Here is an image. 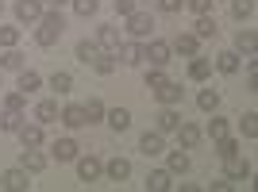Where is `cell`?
I'll list each match as a JSON object with an SVG mask.
<instances>
[{
  "mask_svg": "<svg viewBox=\"0 0 258 192\" xmlns=\"http://www.w3.org/2000/svg\"><path fill=\"white\" fill-rule=\"evenodd\" d=\"M62 31H66L62 12L50 8V12H43V16H39V27H35V43H39V46H54L58 39H62Z\"/></svg>",
  "mask_w": 258,
  "mask_h": 192,
  "instance_id": "6da1fadb",
  "label": "cell"
},
{
  "mask_svg": "<svg viewBox=\"0 0 258 192\" xmlns=\"http://www.w3.org/2000/svg\"><path fill=\"white\" fill-rule=\"evenodd\" d=\"M74 161H77V177H81L85 184H93V181H100V177H104V161L93 158V154H89V158H81V154H77Z\"/></svg>",
  "mask_w": 258,
  "mask_h": 192,
  "instance_id": "7a4b0ae2",
  "label": "cell"
},
{
  "mask_svg": "<svg viewBox=\"0 0 258 192\" xmlns=\"http://www.w3.org/2000/svg\"><path fill=\"white\" fill-rule=\"evenodd\" d=\"M127 31L135 35V39H147V35L154 31V16H151V12H139V8H135V12L127 16Z\"/></svg>",
  "mask_w": 258,
  "mask_h": 192,
  "instance_id": "3957f363",
  "label": "cell"
},
{
  "mask_svg": "<svg viewBox=\"0 0 258 192\" xmlns=\"http://www.w3.org/2000/svg\"><path fill=\"white\" fill-rule=\"evenodd\" d=\"M154 96H158V104H170V108H177V104H181V96H185V88L177 85V81H162V85L154 88Z\"/></svg>",
  "mask_w": 258,
  "mask_h": 192,
  "instance_id": "277c9868",
  "label": "cell"
},
{
  "mask_svg": "<svg viewBox=\"0 0 258 192\" xmlns=\"http://www.w3.org/2000/svg\"><path fill=\"white\" fill-rule=\"evenodd\" d=\"M43 16V0H16V20L20 23H39Z\"/></svg>",
  "mask_w": 258,
  "mask_h": 192,
  "instance_id": "5b68a950",
  "label": "cell"
},
{
  "mask_svg": "<svg viewBox=\"0 0 258 192\" xmlns=\"http://www.w3.org/2000/svg\"><path fill=\"white\" fill-rule=\"evenodd\" d=\"M58 119H62L70 131H81V127H89V119H85V108L81 104H70V108H62L58 112Z\"/></svg>",
  "mask_w": 258,
  "mask_h": 192,
  "instance_id": "8992f818",
  "label": "cell"
},
{
  "mask_svg": "<svg viewBox=\"0 0 258 192\" xmlns=\"http://www.w3.org/2000/svg\"><path fill=\"white\" fill-rule=\"evenodd\" d=\"M20 169H27V173H43V169H46V158L39 154V146H23V154H20Z\"/></svg>",
  "mask_w": 258,
  "mask_h": 192,
  "instance_id": "52a82bcc",
  "label": "cell"
},
{
  "mask_svg": "<svg viewBox=\"0 0 258 192\" xmlns=\"http://www.w3.org/2000/svg\"><path fill=\"white\" fill-rule=\"evenodd\" d=\"M139 154H147V158H158V154H166V142H162V131H147L139 139Z\"/></svg>",
  "mask_w": 258,
  "mask_h": 192,
  "instance_id": "ba28073f",
  "label": "cell"
},
{
  "mask_svg": "<svg viewBox=\"0 0 258 192\" xmlns=\"http://www.w3.org/2000/svg\"><path fill=\"white\" fill-rule=\"evenodd\" d=\"M170 54V43H162V39H151V46H143V58H151V65H166Z\"/></svg>",
  "mask_w": 258,
  "mask_h": 192,
  "instance_id": "9c48e42d",
  "label": "cell"
},
{
  "mask_svg": "<svg viewBox=\"0 0 258 192\" xmlns=\"http://www.w3.org/2000/svg\"><path fill=\"white\" fill-rule=\"evenodd\" d=\"M27 169H8L4 177H0V188H8V192H27Z\"/></svg>",
  "mask_w": 258,
  "mask_h": 192,
  "instance_id": "30bf717a",
  "label": "cell"
},
{
  "mask_svg": "<svg viewBox=\"0 0 258 192\" xmlns=\"http://www.w3.org/2000/svg\"><path fill=\"white\" fill-rule=\"evenodd\" d=\"M170 50L185 54V58H193V54L201 50V39H197V35H189V31H181V35H177V39L170 43Z\"/></svg>",
  "mask_w": 258,
  "mask_h": 192,
  "instance_id": "8fae6325",
  "label": "cell"
},
{
  "mask_svg": "<svg viewBox=\"0 0 258 192\" xmlns=\"http://www.w3.org/2000/svg\"><path fill=\"white\" fill-rule=\"evenodd\" d=\"M16 135H20L23 146H43V139H46V135H43V123H23Z\"/></svg>",
  "mask_w": 258,
  "mask_h": 192,
  "instance_id": "7c38bea8",
  "label": "cell"
},
{
  "mask_svg": "<svg viewBox=\"0 0 258 192\" xmlns=\"http://www.w3.org/2000/svg\"><path fill=\"white\" fill-rule=\"evenodd\" d=\"M227 161V181H247L250 177V161H243L239 154H231V158H224Z\"/></svg>",
  "mask_w": 258,
  "mask_h": 192,
  "instance_id": "4fadbf2b",
  "label": "cell"
},
{
  "mask_svg": "<svg viewBox=\"0 0 258 192\" xmlns=\"http://www.w3.org/2000/svg\"><path fill=\"white\" fill-rule=\"evenodd\" d=\"M104 173H108V181H119V184H123V181L131 177V161H127V158H112V161L104 165Z\"/></svg>",
  "mask_w": 258,
  "mask_h": 192,
  "instance_id": "5bb4252c",
  "label": "cell"
},
{
  "mask_svg": "<svg viewBox=\"0 0 258 192\" xmlns=\"http://www.w3.org/2000/svg\"><path fill=\"white\" fill-rule=\"evenodd\" d=\"M177 123H181V112H173L170 104H162V112H158V127H154V131L170 135V131H177Z\"/></svg>",
  "mask_w": 258,
  "mask_h": 192,
  "instance_id": "9a60e30c",
  "label": "cell"
},
{
  "mask_svg": "<svg viewBox=\"0 0 258 192\" xmlns=\"http://www.w3.org/2000/svg\"><path fill=\"white\" fill-rule=\"evenodd\" d=\"M170 184H173L170 169H151V173H147V188H151V192H166Z\"/></svg>",
  "mask_w": 258,
  "mask_h": 192,
  "instance_id": "2e32d148",
  "label": "cell"
},
{
  "mask_svg": "<svg viewBox=\"0 0 258 192\" xmlns=\"http://www.w3.org/2000/svg\"><path fill=\"white\" fill-rule=\"evenodd\" d=\"M35 123H58V100H39V108H35Z\"/></svg>",
  "mask_w": 258,
  "mask_h": 192,
  "instance_id": "e0dca14e",
  "label": "cell"
},
{
  "mask_svg": "<svg viewBox=\"0 0 258 192\" xmlns=\"http://www.w3.org/2000/svg\"><path fill=\"white\" fill-rule=\"evenodd\" d=\"M50 150H54V158H58V161H74L77 154H81V146H77L74 139H58Z\"/></svg>",
  "mask_w": 258,
  "mask_h": 192,
  "instance_id": "ac0fdd59",
  "label": "cell"
},
{
  "mask_svg": "<svg viewBox=\"0 0 258 192\" xmlns=\"http://www.w3.org/2000/svg\"><path fill=\"white\" fill-rule=\"evenodd\" d=\"M116 54H119V62H123V65H139L143 62V46L139 43H119Z\"/></svg>",
  "mask_w": 258,
  "mask_h": 192,
  "instance_id": "d6986e66",
  "label": "cell"
},
{
  "mask_svg": "<svg viewBox=\"0 0 258 192\" xmlns=\"http://www.w3.org/2000/svg\"><path fill=\"white\" fill-rule=\"evenodd\" d=\"M97 46H100V50H108V54H116V46H119V27H100V31H97Z\"/></svg>",
  "mask_w": 258,
  "mask_h": 192,
  "instance_id": "ffe728a7",
  "label": "cell"
},
{
  "mask_svg": "<svg viewBox=\"0 0 258 192\" xmlns=\"http://www.w3.org/2000/svg\"><path fill=\"white\" fill-rule=\"evenodd\" d=\"M104 116H108V127L116 131V135L131 127V112H127V108H112V112H104Z\"/></svg>",
  "mask_w": 258,
  "mask_h": 192,
  "instance_id": "44dd1931",
  "label": "cell"
},
{
  "mask_svg": "<svg viewBox=\"0 0 258 192\" xmlns=\"http://www.w3.org/2000/svg\"><path fill=\"white\" fill-rule=\"evenodd\" d=\"M39 85H43V77L35 73V69H27V65H23V69H20V92L31 96V92H39Z\"/></svg>",
  "mask_w": 258,
  "mask_h": 192,
  "instance_id": "7402d4cb",
  "label": "cell"
},
{
  "mask_svg": "<svg viewBox=\"0 0 258 192\" xmlns=\"http://www.w3.org/2000/svg\"><path fill=\"white\" fill-rule=\"evenodd\" d=\"M189 77H193V81H208V77H212V62L201 58V54H193V62H189Z\"/></svg>",
  "mask_w": 258,
  "mask_h": 192,
  "instance_id": "603a6c76",
  "label": "cell"
},
{
  "mask_svg": "<svg viewBox=\"0 0 258 192\" xmlns=\"http://www.w3.org/2000/svg\"><path fill=\"white\" fill-rule=\"evenodd\" d=\"M177 139H181L185 150H193L197 142H201V127H197V123H177Z\"/></svg>",
  "mask_w": 258,
  "mask_h": 192,
  "instance_id": "cb8c5ba5",
  "label": "cell"
},
{
  "mask_svg": "<svg viewBox=\"0 0 258 192\" xmlns=\"http://www.w3.org/2000/svg\"><path fill=\"white\" fill-rule=\"evenodd\" d=\"M77 62H85V65H93V62H97V58H100V54H104V50H100V46L97 43H89V39H81V43H77Z\"/></svg>",
  "mask_w": 258,
  "mask_h": 192,
  "instance_id": "d4e9b609",
  "label": "cell"
},
{
  "mask_svg": "<svg viewBox=\"0 0 258 192\" xmlns=\"http://www.w3.org/2000/svg\"><path fill=\"white\" fill-rule=\"evenodd\" d=\"M254 31H250V27H243V31L235 35V54H247V58H254Z\"/></svg>",
  "mask_w": 258,
  "mask_h": 192,
  "instance_id": "484cf974",
  "label": "cell"
},
{
  "mask_svg": "<svg viewBox=\"0 0 258 192\" xmlns=\"http://www.w3.org/2000/svg\"><path fill=\"white\" fill-rule=\"evenodd\" d=\"M0 69H12V73H20V69H23V54L16 50V46H8V50L0 54Z\"/></svg>",
  "mask_w": 258,
  "mask_h": 192,
  "instance_id": "4316f807",
  "label": "cell"
},
{
  "mask_svg": "<svg viewBox=\"0 0 258 192\" xmlns=\"http://www.w3.org/2000/svg\"><path fill=\"white\" fill-rule=\"evenodd\" d=\"M216 69H220V73H239V54L235 50L216 54Z\"/></svg>",
  "mask_w": 258,
  "mask_h": 192,
  "instance_id": "83f0119b",
  "label": "cell"
},
{
  "mask_svg": "<svg viewBox=\"0 0 258 192\" xmlns=\"http://www.w3.org/2000/svg\"><path fill=\"white\" fill-rule=\"evenodd\" d=\"M81 108H85V119H89V123H100V119H104V112H108L104 100H97V96H89Z\"/></svg>",
  "mask_w": 258,
  "mask_h": 192,
  "instance_id": "f1b7e54d",
  "label": "cell"
},
{
  "mask_svg": "<svg viewBox=\"0 0 258 192\" xmlns=\"http://www.w3.org/2000/svg\"><path fill=\"white\" fill-rule=\"evenodd\" d=\"M197 104H201V112H216V108H220V92H216L212 85H208V88H201Z\"/></svg>",
  "mask_w": 258,
  "mask_h": 192,
  "instance_id": "f546056e",
  "label": "cell"
},
{
  "mask_svg": "<svg viewBox=\"0 0 258 192\" xmlns=\"http://www.w3.org/2000/svg\"><path fill=\"white\" fill-rule=\"evenodd\" d=\"M20 127H23V112H4V116H0V131L16 135Z\"/></svg>",
  "mask_w": 258,
  "mask_h": 192,
  "instance_id": "4dcf8cb0",
  "label": "cell"
},
{
  "mask_svg": "<svg viewBox=\"0 0 258 192\" xmlns=\"http://www.w3.org/2000/svg\"><path fill=\"white\" fill-rule=\"evenodd\" d=\"M197 39H216V20L212 16H197Z\"/></svg>",
  "mask_w": 258,
  "mask_h": 192,
  "instance_id": "1f68e13d",
  "label": "cell"
},
{
  "mask_svg": "<svg viewBox=\"0 0 258 192\" xmlns=\"http://www.w3.org/2000/svg\"><path fill=\"white\" fill-rule=\"evenodd\" d=\"M231 16H235L239 23L250 20V16H254V0H231Z\"/></svg>",
  "mask_w": 258,
  "mask_h": 192,
  "instance_id": "d6a6232c",
  "label": "cell"
},
{
  "mask_svg": "<svg viewBox=\"0 0 258 192\" xmlns=\"http://www.w3.org/2000/svg\"><path fill=\"white\" fill-rule=\"evenodd\" d=\"M170 173H177V177L189 173V154H185V150H173L170 154Z\"/></svg>",
  "mask_w": 258,
  "mask_h": 192,
  "instance_id": "836d02e7",
  "label": "cell"
},
{
  "mask_svg": "<svg viewBox=\"0 0 258 192\" xmlns=\"http://www.w3.org/2000/svg\"><path fill=\"white\" fill-rule=\"evenodd\" d=\"M50 88L54 92H70V88H74V77L66 73V69H58V73L50 77Z\"/></svg>",
  "mask_w": 258,
  "mask_h": 192,
  "instance_id": "e575fe53",
  "label": "cell"
},
{
  "mask_svg": "<svg viewBox=\"0 0 258 192\" xmlns=\"http://www.w3.org/2000/svg\"><path fill=\"white\" fill-rule=\"evenodd\" d=\"M216 154H220V158H231V154H239V142L220 135V139H216Z\"/></svg>",
  "mask_w": 258,
  "mask_h": 192,
  "instance_id": "d590c367",
  "label": "cell"
},
{
  "mask_svg": "<svg viewBox=\"0 0 258 192\" xmlns=\"http://www.w3.org/2000/svg\"><path fill=\"white\" fill-rule=\"evenodd\" d=\"M239 131H243L247 139H258V116H254V112H247V116L239 119Z\"/></svg>",
  "mask_w": 258,
  "mask_h": 192,
  "instance_id": "8d00e7d4",
  "label": "cell"
},
{
  "mask_svg": "<svg viewBox=\"0 0 258 192\" xmlns=\"http://www.w3.org/2000/svg\"><path fill=\"white\" fill-rule=\"evenodd\" d=\"M93 69H97L100 77H108V73H116V58H112V54H100L97 62H93Z\"/></svg>",
  "mask_w": 258,
  "mask_h": 192,
  "instance_id": "74e56055",
  "label": "cell"
},
{
  "mask_svg": "<svg viewBox=\"0 0 258 192\" xmlns=\"http://www.w3.org/2000/svg\"><path fill=\"white\" fill-rule=\"evenodd\" d=\"M97 8H100V0H74V12H77V16H85V20H89V16H97Z\"/></svg>",
  "mask_w": 258,
  "mask_h": 192,
  "instance_id": "f35d334b",
  "label": "cell"
},
{
  "mask_svg": "<svg viewBox=\"0 0 258 192\" xmlns=\"http://www.w3.org/2000/svg\"><path fill=\"white\" fill-rule=\"evenodd\" d=\"M23 104H27V96H23V92H8V96H4V112H23Z\"/></svg>",
  "mask_w": 258,
  "mask_h": 192,
  "instance_id": "ab89813d",
  "label": "cell"
},
{
  "mask_svg": "<svg viewBox=\"0 0 258 192\" xmlns=\"http://www.w3.org/2000/svg\"><path fill=\"white\" fill-rule=\"evenodd\" d=\"M20 43V27H0V46L8 50V46Z\"/></svg>",
  "mask_w": 258,
  "mask_h": 192,
  "instance_id": "60d3db41",
  "label": "cell"
},
{
  "mask_svg": "<svg viewBox=\"0 0 258 192\" xmlns=\"http://www.w3.org/2000/svg\"><path fill=\"white\" fill-rule=\"evenodd\" d=\"M185 4H189V8H193L197 16H208V12H212V4H216V0H185Z\"/></svg>",
  "mask_w": 258,
  "mask_h": 192,
  "instance_id": "b9f144b4",
  "label": "cell"
},
{
  "mask_svg": "<svg viewBox=\"0 0 258 192\" xmlns=\"http://www.w3.org/2000/svg\"><path fill=\"white\" fill-rule=\"evenodd\" d=\"M208 135H212V139L227 135V119H216V116H212V123H208Z\"/></svg>",
  "mask_w": 258,
  "mask_h": 192,
  "instance_id": "7bdbcfd3",
  "label": "cell"
},
{
  "mask_svg": "<svg viewBox=\"0 0 258 192\" xmlns=\"http://www.w3.org/2000/svg\"><path fill=\"white\" fill-rule=\"evenodd\" d=\"M162 81H166V73H162V65H154L151 73H147V85H151V88H158Z\"/></svg>",
  "mask_w": 258,
  "mask_h": 192,
  "instance_id": "ee69618b",
  "label": "cell"
},
{
  "mask_svg": "<svg viewBox=\"0 0 258 192\" xmlns=\"http://www.w3.org/2000/svg\"><path fill=\"white\" fill-rule=\"evenodd\" d=\"M112 8H116L119 16H131V12H135V0H112Z\"/></svg>",
  "mask_w": 258,
  "mask_h": 192,
  "instance_id": "f6af8a7d",
  "label": "cell"
},
{
  "mask_svg": "<svg viewBox=\"0 0 258 192\" xmlns=\"http://www.w3.org/2000/svg\"><path fill=\"white\" fill-rule=\"evenodd\" d=\"M181 4H185V0H158V8L170 12V16H173V12H181Z\"/></svg>",
  "mask_w": 258,
  "mask_h": 192,
  "instance_id": "bcb514c9",
  "label": "cell"
},
{
  "mask_svg": "<svg viewBox=\"0 0 258 192\" xmlns=\"http://www.w3.org/2000/svg\"><path fill=\"white\" fill-rule=\"evenodd\" d=\"M62 4L66 0H43V8H58V12H62Z\"/></svg>",
  "mask_w": 258,
  "mask_h": 192,
  "instance_id": "7dc6e473",
  "label": "cell"
},
{
  "mask_svg": "<svg viewBox=\"0 0 258 192\" xmlns=\"http://www.w3.org/2000/svg\"><path fill=\"white\" fill-rule=\"evenodd\" d=\"M0 12H4V0H0Z\"/></svg>",
  "mask_w": 258,
  "mask_h": 192,
  "instance_id": "c3c4849f",
  "label": "cell"
}]
</instances>
